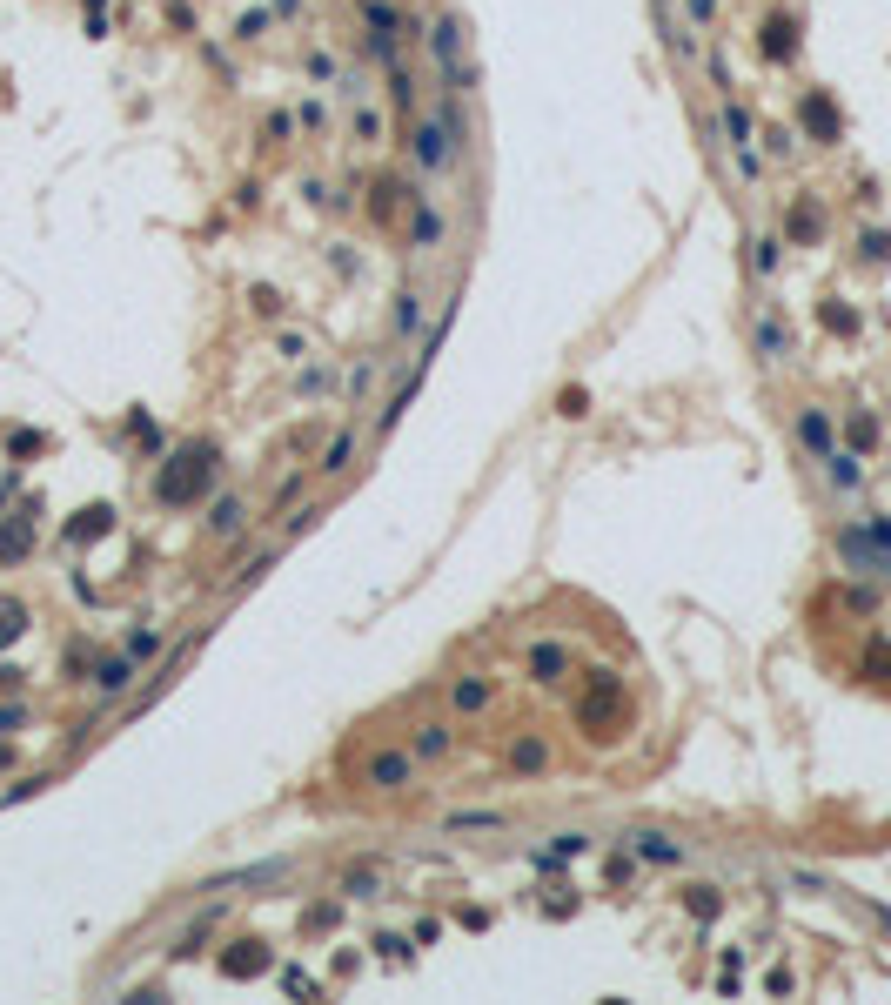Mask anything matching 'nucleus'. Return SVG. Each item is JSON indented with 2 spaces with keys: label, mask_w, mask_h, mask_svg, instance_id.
Wrapping results in <instances>:
<instances>
[{
  "label": "nucleus",
  "mask_w": 891,
  "mask_h": 1005,
  "mask_svg": "<svg viewBox=\"0 0 891 1005\" xmlns=\"http://www.w3.org/2000/svg\"><path fill=\"white\" fill-rule=\"evenodd\" d=\"M208 483H215V449H208V443L175 449V456L155 469V496H161V503H175V510H181V503H201Z\"/></svg>",
  "instance_id": "obj_1"
},
{
  "label": "nucleus",
  "mask_w": 891,
  "mask_h": 1005,
  "mask_svg": "<svg viewBox=\"0 0 891 1005\" xmlns=\"http://www.w3.org/2000/svg\"><path fill=\"white\" fill-rule=\"evenodd\" d=\"M429 47H436V67H443V88H449V94H469V88H476V67H469V54H463V27H456V14H436Z\"/></svg>",
  "instance_id": "obj_2"
},
{
  "label": "nucleus",
  "mask_w": 891,
  "mask_h": 1005,
  "mask_svg": "<svg viewBox=\"0 0 891 1005\" xmlns=\"http://www.w3.org/2000/svg\"><path fill=\"white\" fill-rule=\"evenodd\" d=\"M577 724H583V731H597V737H617L610 724H624V684H617V677H597V697L577 704Z\"/></svg>",
  "instance_id": "obj_3"
},
{
  "label": "nucleus",
  "mask_w": 891,
  "mask_h": 1005,
  "mask_svg": "<svg viewBox=\"0 0 891 1005\" xmlns=\"http://www.w3.org/2000/svg\"><path fill=\"white\" fill-rule=\"evenodd\" d=\"M242 523H248V503H242V496H222V503L208 510V543H235Z\"/></svg>",
  "instance_id": "obj_4"
},
{
  "label": "nucleus",
  "mask_w": 891,
  "mask_h": 1005,
  "mask_svg": "<svg viewBox=\"0 0 891 1005\" xmlns=\"http://www.w3.org/2000/svg\"><path fill=\"white\" fill-rule=\"evenodd\" d=\"M369 784H376V791H402V784H409V758H402V751L369 758Z\"/></svg>",
  "instance_id": "obj_5"
},
{
  "label": "nucleus",
  "mask_w": 891,
  "mask_h": 1005,
  "mask_svg": "<svg viewBox=\"0 0 891 1005\" xmlns=\"http://www.w3.org/2000/svg\"><path fill=\"white\" fill-rule=\"evenodd\" d=\"M804 128L818 134V141H838V108H831L825 94H804Z\"/></svg>",
  "instance_id": "obj_6"
},
{
  "label": "nucleus",
  "mask_w": 891,
  "mask_h": 1005,
  "mask_svg": "<svg viewBox=\"0 0 891 1005\" xmlns=\"http://www.w3.org/2000/svg\"><path fill=\"white\" fill-rule=\"evenodd\" d=\"M128 677H134L128 657H101V664H94V691H101V697H121V691H128Z\"/></svg>",
  "instance_id": "obj_7"
},
{
  "label": "nucleus",
  "mask_w": 891,
  "mask_h": 1005,
  "mask_svg": "<svg viewBox=\"0 0 891 1005\" xmlns=\"http://www.w3.org/2000/svg\"><path fill=\"white\" fill-rule=\"evenodd\" d=\"M222 972H228V979H255V972H268V952L248 938L242 952H228V959H222Z\"/></svg>",
  "instance_id": "obj_8"
},
{
  "label": "nucleus",
  "mask_w": 891,
  "mask_h": 1005,
  "mask_svg": "<svg viewBox=\"0 0 891 1005\" xmlns=\"http://www.w3.org/2000/svg\"><path fill=\"white\" fill-rule=\"evenodd\" d=\"M108 530H114V510H108V503H94V510H81L74 523H67V536H74V543H88V536H108Z\"/></svg>",
  "instance_id": "obj_9"
},
{
  "label": "nucleus",
  "mask_w": 891,
  "mask_h": 1005,
  "mask_svg": "<svg viewBox=\"0 0 891 1005\" xmlns=\"http://www.w3.org/2000/svg\"><path fill=\"white\" fill-rule=\"evenodd\" d=\"M791 34H798V21H791V14H778V21L764 27V54H771V61H791Z\"/></svg>",
  "instance_id": "obj_10"
},
{
  "label": "nucleus",
  "mask_w": 891,
  "mask_h": 1005,
  "mask_svg": "<svg viewBox=\"0 0 891 1005\" xmlns=\"http://www.w3.org/2000/svg\"><path fill=\"white\" fill-rule=\"evenodd\" d=\"M563 664H570V657H563V644H536V650H530V670L543 677V684H557Z\"/></svg>",
  "instance_id": "obj_11"
},
{
  "label": "nucleus",
  "mask_w": 891,
  "mask_h": 1005,
  "mask_svg": "<svg viewBox=\"0 0 891 1005\" xmlns=\"http://www.w3.org/2000/svg\"><path fill=\"white\" fill-rule=\"evenodd\" d=\"M27 543H34V530H27V516H14L7 530H0V563H14V557H27Z\"/></svg>",
  "instance_id": "obj_12"
},
{
  "label": "nucleus",
  "mask_w": 891,
  "mask_h": 1005,
  "mask_svg": "<svg viewBox=\"0 0 891 1005\" xmlns=\"http://www.w3.org/2000/svg\"><path fill=\"white\" fill-rule=\"evenodd\" d=\"M409 242H416V248H436V242H443V215H436V208H416V222H409Z\"/></svg>",
  "instance_id": "obj_13"
},
{
  "label": "nucleus",
  "mask_w": 891,
  "mask_h": 1005,
  "mask_svg": "<svg viewBox=\"0 0 891 1005\" xmlns=\"http://www.w3.org/2000/svg\"><path fill=\"white\" fill-rule=\"evenodd\" d=\"M510 764H516V771H543V764H550L543 737H523V744H510Z\"/></svg>",
  "instance_id": "obj_14"
},
{
  "label": "nucleus",
  "mask_w": 891,
  "mask_h": 1005,
  "mask_svg": "<svg viewBox=\"0 0 891 1005\" xmlns=\"http://www.w3.org/2000/svg\"><path fill=\"white\" fill-rule=\"evenodd\" d=\"M449 751V724H423L416 731V758H443Z\"/></svg>",
  "instance_id": "obj_15"
},
{
  "label": "nucleus",
  "mask_w": 891,
  "mask_h": 1005,
  "mask_svg": "<svg viewBox=\"0 0 891 1005\" xmlns=\"http://www.w3.org/2000/svg\"><path fill=\"white\" fill-rule=\"evenodd\" d=\"M791 235H798V242H818V235H825V215H818V208L804 201L798 215H791Z\"/></svg>",
  "instance_id": "obj_16"
},
{
  "label": "nucleus",
  "mask_w": 891,
  "mask_h": 1005,
  "mask_svg": "<svg viewBox=\"0 0 891 1005\" xmlns=\"http://www.w3.org/2000/svg\"><path fill=\"white\" fill-rule=\"evenodd\" d=\"M483 704H490V684H483V677H463V684H456V711H483Z\"/></svg>",
  "instance_id": "obj_17"
},
{
  "label": "nucleus",
  "mask_w": 891,
  "mask_h": 1005,
  "mask_svg": "<svg viewBox=\"0 0 891 1005\" xmlns=\"http://www.w3.org/2000/svg\"><path fill=\"white\" fill-rule=\"evenodd\" d=\"M496 825H503L496 811H456V818H449V831H496Z\"/></svg>",
  "instance_id": "obj_18"
},
{
  "label": "nucleus",
  "mask_w": 891,
  "mask_h": 1005,
  "mask_svg": "<svg viewBox=\"0 0 891 1005\" xmlns=\"http://www.w3.org/2000/svg\"><path fill=\"white\" fill-rule=\"evenodd\" d=\"M21 630H27V610L21 603H0V644H14Z\"/></svg>",
  "instance_id": "obj_19"
},
{
  "label": "nucleus",
  "mask_w": 891,
  "mask_h": 1005,
  "mask_svg": "<svg viewBox=\"0 0 891 1005\" xmlns=\"http://www.w3.org/2000/svg\"><path fill=\"white\" fill-rule=\"evenodd\" d=\"M349 456H356V436H335V443H329V463H322V469H329V476H342V469H349Z\"/></svg>",
  "instance_id": "obj_20"
},
{
  "label": "nucleus",
  "mask_w": 891,
  "mask_h": 1005,
  "mask_svg": "<svg viewBox=\"0 0 891 1005\" xmlns=\"http://www.w3.org/2000/svg\"><path fill=\"white\" fill-rule=\"evenodd\" d=\"M637 851H644V858H657V865H677V858H684L670 838H637Z\"/></svg>",
  "instance_id": "obj_21"
},
{
  "label": "nucleus",
  "mask_w": 891,
  "mask_h": 1005,
  "mask_svg": "<svg viewBox=\"0 0 891 1005\" xmlns=\"http://www.w3.org/2000/svg\"><path fill=\"white\" fill-rule=\"evenodd\" d=\"M798 436H804L811 449H831V423H825V416H804V423H798Z\"/></svg>",
  "instance_id": "obj_22"
},
{
  "label": "nucleus",
  "mask_w": 891,
  "mask_h": 1005,
  "mask_svg": "<svg viewBox=\"0 0 891 1005\" xmlns=\"http://www.w3.org/2000/svg\"><path fill=\"white\" fill-rule=\"evenodd\" d=\"M825 463H831V483H838V490H858V463H851V456H825Z\"/></svg>",
  "instance_id": "obj_23"
},
{
  "label": "nucleus",
  "mask_w": 891,
  "mask_h": 1005,
  "mask_svg": "<svg viewBox=\"0 0 891 1005\" xmlns=\"http://www.w3.org/2000/svg\"><path fill=\"white\" fill-rule=\"evenodd\" d=\"M758 342H764V356H771V362L784 356V329H778V322H758Z\"/></svg>",
  "instance_id": "obj_24"
},
{
  "label": "nucleus",
  "mask_w": 891,
  "mask_h": 1005,
  "mask_svg": "<svg viewBox=\"0 0 891 1005\" xmlns=\"http://www.w3.org/2000/svg\"><path fill=\"white\" fill-rule=\"evenodd\" d=\"M382 134V114L376 108H356V141H376Z\"/></svg>",
  "instance_id": "obj_25"
},
{
  "label": "nucleus",
  "mask_w": 891,
  "mask_h": 1005,
  "mask_svg": "<svg viewBox=\"0 0 891 1005\" xmlns=\"http://www.w3.org/2000/svg\"><path fill=\"white\" fill-rule=\"evenodd\" d=\"M128 650H134V657H155V650H161V630H134Z\"/></svg>",
  "instance_id": "obj_26"
},
{
  "label": "nucleus",
  "mask_w": 891,
  "mask_h": 1005,
  "mask_svg": "<svg viewBox=\"0 0 891 1005\" xmlns=\"http://www.w3.org/2000/svg\"><path fill=\"white\" fill-rule=\"evenodd\" d=\"M825 322H831V329H838V335H851V329H858V315H851V309H838V302H831V309H825Z\"/></svg>",
  "instance_id": "obj_27"
},
{
  "label": "nucleus",
  "mask_w": 891,
  "mask_h": 1005,
  "mask_svg": "<svg viewBox=\"0 0 891 1005\" xmlns=\"http://www.w3.org/2000/svg\"><path fill=\"white\" fill-rule=\"evenodd\" d=\"M691 912H697V918H717V892H711V885H697V898H691Z\"/></svg>",
  "instance_id": "obj_28"
}]
</instances>
